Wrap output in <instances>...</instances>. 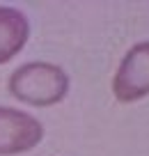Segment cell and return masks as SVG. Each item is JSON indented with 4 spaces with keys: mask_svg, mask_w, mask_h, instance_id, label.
I'll list each match as a JSON object with an SVG mask.
<instances>
[{
    "mask_svg": "<svg viewBox=\"0 0 149 156\" xmlns=\"http://www.w3.org/2000/svg\"><path fill=\"white\" fill-rule=\"evenodd\" d=\"M7 90L21 103L48 108L69 94V76L53 62H25L12 71Z\"/></svg>",
    "mask_w": 149,
    "mask_h": 156,
    "instance_id": "obj_1",
    "label": "cell"
},
{
    "mask_svg": "<svg viewBox=\"0 0 149 156\" xmlns=\"http://www.w3.org/2000/svg\"><path fill=\"white\" fill-rule=\"evenodd\" d=\"M112 94L119 103L149 97V41H138L124 53L112 76Z\"/></svg>",
    "mask_w": 149,
    "mask_h": 156,
    "instance_id": "obj_2",
    "label": "cell"
},
{
    "mask_svg": "<svg viewBox=\"0 0 149 156\" xmlns=\"http://www.w3.org/2000/svg\"><path fill=\"white\" fill-rule=\"evenodd\" d=\"M44 140V126L37 117L19 108L0 106V156L32 151Z\"/></svg>",
    "mask_w": 149,
    "mask_h": 156,
    "instance_id": "obj_3",
    "label": "cell"
},
{
    "mask_svg": "<svg viewBox=\"0 0 149 156\" xmlns=\"http://www.w3.org/2000/svg\"><path fill=\"white\" fill-rule=\"evenodd\" d=\"M30 21L16 7H0V64H7L25 48Z\"/></svg>",
    "mask_w": 149,
    "mask_h": 156,
    "instance_id": "obj_4",
    "label": "cell"
}]
</instances>
